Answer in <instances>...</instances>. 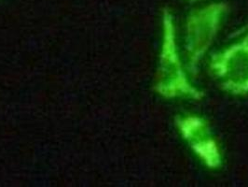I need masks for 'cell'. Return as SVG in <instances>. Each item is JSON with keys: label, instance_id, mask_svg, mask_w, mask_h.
I'll list each match as a JSON object with an SVG mask.
<instances>
[{"label": "cell", "instance_id": "1", "mask_svg": "<svg viewBox=\"0 0 248 187\" xmlns=\"http://www.w3.org/2000/svg\"><path fill=\"white\" fill-rule=\"evenodd\" d=\"M153 90L166 100L200 101L205 97L204 91L191 80L182 59L174 14L168 8L161 11V43Z\"/></svg>", "mask_w": 248, "mask_h": 187}, {"label": "cell", "instance_id": "2", "mask_svg": "<svg viewBox=\"0 0 248 187\" xmlns=\"http://www.w3.org/2000/svg\"><path fill=\"white\" fill-rule=\"evenodd\" d=\"M228 13L229 5L222 1L212 2L187 13L183 45L186 69L192 78L198 76L200 65L211 49Z\"/></svg>", "mask_w": 248, "mask_h": 187}, {"label": "cell", "instance_id": "3", "mask_svg": "<svg viewBox=\"0 0 248 187\" xmlns=\"http://www.w3.org/2000/svg\"><path fill=\"white\" fill-rule=\"evenodd\" d=\"M241 35L237 41L214 52L208 60L212 77L232 97L248 96V32Z\"/></svg>", "mask_w": 248, "mask_h": 187}, {"label": "cell", "instance_id": "4", "mask_svg": "<svg viewBox=\"0 0 248 187\" xmlns=\"http://www.w3.org/2000/svg\"><path fill=\"white\" fill-rule=\"evenodd\" d=\"M179 137L204 168L218 170L223 167L224 155L209 121L194 112H183L174 117Z\"/></svg>", "mask_w": 248, "mask_h": 187}, {"label": "cell", "instance_id": "5", "mask_svg": "<svg viewBox=\"0 0 248 187\" xmlns=\"http://www.w3.org/2000/svg\"><path fill=\"white\" fill-rule=\"evenodd\" d=\"M246 32H248V23L247 25H245V26H243L242 28H240L239 30H237L234 34L232 35V37H238V36H240L241 34L246 33Z\"/></svg>", "mask_w": 248, "mask_h": 187}, {"label": "cell", "instance_id": "6", "mask_svg": "<svg viewBox=\"0 0 248 187\" xmlns=\"http://www.w3.org/2000/svg\"><path fill=\"white\" fill-rule=\"evenodd\" d=\"M184 1H187V2H194V1H199V0H184Z\"/></svg>", "mask_w": 248, "mask_h": 187}]
</instances>
